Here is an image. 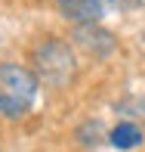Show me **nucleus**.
Returning a JSON list of instances; mask_svg holds the SVG:
<instances>
[{"instance_id": "1", "label": "nucleus", "mask_w": 145, "mask_h": 152, "mask_svg": "<svg viewBox=\"0 0 145 152\" xmlns=\"http://www.w3.org/2000/svg\"><path fill=\"white\" fill-rule=\"evenodd\" d=\"M37 99V75L25 65L3 62L0 65V115L22 118Z\"/></svg>"}, {"instance_id": "2", "label": "nucleus", "mask_w": 145, "mask_h": 152, "mask_svg": "<svg viewBox=\"0 0 145 152\" xmlns=\"http://www.w3.org/2000/svg\"><path fill=\"white\" fill-rule=\"evenodd\" d=\"M34 65H37V78L50 87H68L74 81V72H77L71 47L59 37H46L34 50Z\"/></svg>"}, {"instance_id": "3", "label": "nucleus", "mask_w": 145, "mask_h": 152, "mask_svg": "<svg viewBox=\"0 0 145 152\" xmlns=\"http://www.w3.org/2000/svg\"><path fill=\"white\" fill-rule=\"evenodd\" d=\"M71 40H77V47H80V50H87L89 56H108V53L114 50V37H111V31L99 28L96 22L77 25Z\"/></svg>"}, {"instance_id": "4", "label": "nucleus", "mask_w": 145, "mask_h": 152, "mask_svg": "<svg viewBox=\"0 0 145 152\" xmlns=\"http://www.w3.org/2000/svg\"><path fill=\"white\" fill-rule=\"evenodd\" d=\"M59 12L74 25L99 22L102 19V0H59Z\"/></svg>"}, {"instance_id": "5", "label": "nucleus", "mask_w": 145, "mask_h": 152, "mask_svg": "<svg viewBox=\"0 0 145 152\" xmlns=\"http://www.w3.org/2000/svg\"><path fill=\"white\" fill-rule=\"evenodd\" d=\"M108 140H111V146H117V149H133V146L142 143V130L136 127V124L123 121V124H117L111 134H108Z\"/></svg>"}, {"instance_id": "6", "label": "nucleus", "mask_w": 145, "mask_h": 152, "mask_svg": "<svg viewBox=\"0 0 145 152\" xmlns=\"http://www.w3.org/2000/svg\"><path fill=\"white\" fill-rule=\"evenodd\" d=\"M108 3H114L117 10H133V6H139L142 0H108Z\"/></svg>"}]
</instances>
